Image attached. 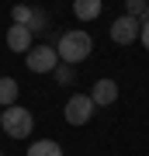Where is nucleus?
Segmentation results:
<instances>
[{
    "label": "nucleus",
    "mask_w": 149,
    "mask_h": 156,
    "mask_svg": "<svg viewBox=\"0 0 149 156\" xmlns=\"http://www.w3.org/2000/svg\"><path fill=\"white\" fill-rule=\"evenodd\" d=\"M55 52H59V62H69V66H76V62H83L94 52V38H90L87 31H66L59 38V45H55Z\"/></svg>",
    "instance_id": "nucleus-1"
},
{
    "label": "nucleus",
    "mask_w": 149,
    "mask_h": 156,
    "mask_svg": "<svg viewBox=\"0 0 149 156\" xmlns=\"http://www.w3.org/2000/svg\"><path fill=\"white\" fill-rule=\"evenodd\" d=\"M0 128H4L11 139H24V135H31L35 118H31V111H28V108L11 104V108H4V111H0Z\"/></svg>",
    "instance_id": "nucleus-2"
},
{
    "label": "nucleus",
    "mask_w": 149,
    "mask_h": 156,
    "mask_svg": "<svg viewBox=\"0 0 149 156\" xmlns=\"http://www.w3.org/2000/svg\"><path fill=\"white\" fill-rule=\"evenodd\" d=\"M24 62H28V69L31 73H52L55 66H59V52L52 49V45H38V49H28L24 52Z\"/></svg>",
    "instance_id": "nucleus-3"
},
{
    "label": "nucleus",
    "mask_w": 149,
    "mask_h": 156,
    "mask_svg": "<svg viewBox=\"0 0 149 156\" xmlns=\"http://www.w3.org/2000/svg\"><path fill=\"white\" fill-rule=\"evenodd\" d=\"M62 115H66L69 125H87L94 118V101H90V94H73L66 101V108H62Z\"/></svg>",
    "instance_id": "nucleus-4"
},
{
    "label": "nucleus",
    "mask_w": 149,
    "mask_h": 156,
    "mask_svg": "<svg viewBox=\"0 0 149 156\" xmlns=\"http://www.w3.org/2000/svg\"><path fill=\"white\" fill-rule=\"evenodd\" d=\"M135 38H139V17H132V14H122L115 24H111V42L128 45V42H135Z\"/></svg>",
    "instance_id": "nucleus-5"
},
{
    "label": "nucleus",
    "mask_w": 149,
    "mask_h": 156,
    "mask_svg": "<svg viewBox=\"0 0 149 156\" xmlns=\"http://www.w3.org/2000/svg\"><path fill=\"white\" fill-rule=\"evenodd\" d=\"M90 101H94V108H108V104H115V101H118V83H115L111 76L97 80L94 90H90Z\"/></svg>",
    "instance_id": "nucleus-6"
},
{
    "label": "nucleus",
    "mask_w": 149,
    "mask_h": 156,
    "mask_svg": "<svg viewBox=\"0 0 149 156\" xmlns=\"http://www.w3.org/2000/svg\"><path fill=\"white\" fill-rule=\"evenodd\" d=\"M7 45H11V52H28L31 49V28L28 24H11L7 28Z\"/></svg>",
    "instance_id": "nucleus-7"
},
{
    "label": "nucleus",
    "mask_w": 149,
    "mask_h": 156,
    "mask_svg": "<svg viewBox=\"0 0 149 156\" xmlns=\"http://www.w3.org/2000/svg\"><path fill=\"white\" fill-rule=\"evenodd\" d=\"M101 0H73V14L80 17V21H94V17L101 14Z\"/></svg>",
    "instance_id": "nucleus-8"
},
{
    "label": "nucleus",
    "mask_w": 149,
    "mask_h": 156,
    "mask_svg": "<svg viewBox=\"0 0 149 156\" xmlns=\"http://www.w3.org/2000/svg\"><path fill=\"white\" fill-rule=\"evenodd\" d=\"M28 156H62V146L55 139H38L28 146Z\"/></svg>",
    "instance_id": "nucleus-9"
},
{
    "label": "nucleus",
    "mask_w": 149,
    "mask_h": 156,
    "mask_svg": "<svg viewBox=\"0 0 149 156\" xmlns=\"http://www.w3.org/2000/svg\"><path fill=\"white\" fill-rule=\"evenodd\" d=\"M17 104V80L14 76H0V108Z\"/></svg>",
    "instance_id": "nucleus-10"
},
{
    "label": "nucleus",
    "mask_w": 149,
    "mask_h": 156,
    "mask_svg": "<svg viewBox=\"0 0 149 156\" xmlns=\"http://www.w3.org/2000/svg\"><path fill=\"white\" fill-rule=\"evenodd\" d=\"M28 28H31V35L38 31V28H49V14H45V11H35V7H31V17H28Z\"/></svg>",
    "instance_id": "nucleus-11"
},
{
    "label": "nucleus",
    "mask_w": 149,
    "mask_h": 156,
    "mask_svg": "<svg viewBox=\"0 0 149 156\" xmlns=\"http://www.w3.org/2000/svg\"><path fill=\"white\" fill-rule=\"evenodd\" d=\"M73 69H76V66H69V62H59L52 73H55V80H59V83H73V80H76V73H73Z\"/></svg>",
    "instance_id": "nucleus-12"
},
{
    "label": "nucleus",
    "mask_w": 149,
    "mask_h": 156,
    "mask_svg": "<svg viewBox=\"0 0 149 156\" xmlns=\"http://www.w3.org/2000/svg\"><path fill=\"white\" fill-rule=\"evenodd\" d=\"M28 17H31V7L28 4H14L11 7V21L14 24H28Z\"/></svg>",
    "instance_id": "nucleus-13"
},
{
    "label": "nucleus",
    "mask_w": 149,
    "mask_h": 156,
    "mask_svg": "<svg viewBox=\"0 0 149 156\" xmlns=\"http://www.w3.org/2000/svg\"><path fill=\"white\" fill-rule=\"evenodd\" d=\"M125 7H128L132 17H142V14H146V0H125Z\"/></svg>",
    "instance_id": "nucleus-14"
},
{
    "label": "nucleus",
    "mask_w": 149,
    "mask_h": 156,
    "mask_svg": "<svg viewBox=\"0 0 149 156\" xmlns=\"http://www.w3.org/2000/svg\"><path fill=\"white\" fill-rule=\"evenodd\" d=\"M139 38H142L146 52H149V17H139Z\"/></svg>",
    "instance_id": "nucleus-15"
},
{
    "label": "nucleus",
    "mask_w": 149,
    "mask_h": 156,
    "mask_svg": "<svg viewBox=\"0 0 149 156\" xmlns=\"http://www.w3.org/2000/svg\"><path fill=\"white\" fill-rule=\"evenodd\" d=\"M142 17H149V0H146V14H142Z\"/></svg>",
    "instance_id": "nucleus-16"
},
{
    "label": "nucleus",
    "mask_w": 149,
    "mask_h": 156,
    "mask_svg": "<svg viewBox=\"0 0 149 156\" xmlns=\"http://www.w3.org/2000/svg\"><path fill=\"white\" fill-rule=\"evenodd\" d=\"M0 111H4V108H0Z\"/></svg>",
    "instance_id": "nucleus-17"
},
{
    "label": "nucleus",
    "mask_w": 149,
    "mask_h": 156,
    "mask_svg": "<svg viewBox=\"0 0 149 156\" xmlns=\"http://www.w3.org/2000/svg\"><path fill=\"white\" fill-rule=\"evenodd\" d=\"M0 156H4V153H0Z\"/></svg>",
    "instance_id": "nucleus-18"
}]
</instances>
